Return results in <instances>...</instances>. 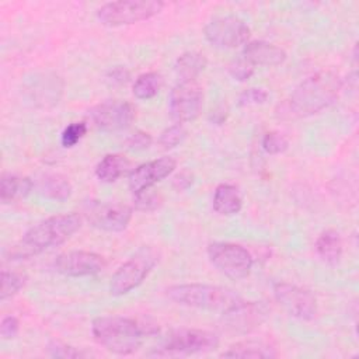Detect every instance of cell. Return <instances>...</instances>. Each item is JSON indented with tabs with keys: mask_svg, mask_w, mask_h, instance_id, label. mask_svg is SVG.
Returning a JSON list of instances; mask_svg holds the SVG:
<instances>
[{
	"mask_svg": "<svg viewBox=\"0 0 359 359\" xmlns=\"http://www.w3.org/2000/svg\"><path fill=\"white\" fill-rule=\"evenodd\" d=\"M208 60L199 52L182 53L174 66L175 74L180 81H196V77L205 70Z\"/></svg>",
	"mask_w": 359,
	"mask_h": 359,
	"instance_id": "22",
	"label": "cell"
},
{
	"mask_svg": "<svg viewBox=\"0 0 359 359\" xmlns=\"http://www.w3.org/2000/svg\"><path fill=\"white\" fill-rule=\"evenodd\" d=\"M261 144H262V149L268 154H279V153H283L289 147V140L280 132L272 130V132L265 133Z\"/></svg>",
	"mask_w": 359,
	"mask_h": 359,
	"instance_id": "29",
	"label": "cell"
},
{
	"mask_svg": "<svg viewBox=\"0 0 359 359\" xmlns=\"http://www.w3.org/2000/svg\"><path fill=\"white\" fill-rule=\"evenodd\" d=\"M210 264L230 279L238 280L250 275L254 259L250 251L233 243H212L208 247Z\"/></svg>",
	"mask_w": 359,
	"mask_h": 359,
	"instance_id": "8",
	"label": "cell"
},
{
	"mask_svg": "<svg viewBox=\"0 0 359 359\" xmlns=\"http://www.w3.org/2000/svg\"><path fill=\"white\" fill-rule=\"evenodd\" d=\"M219 345V337L212 331L196 328H180L171 331L153 355L174 356L209 352Z\"/></svg>",
	"mask_w": 359,
	"mask_h": 359,
	"instance_id": "7",
	"label": "cell"
},
{
	"mask_svg": "<svg viewBox=\"0 0 359 359\" xmlns=\"http://www.w3.org/2000/svg\"><path fill=\"white\" fill-rule=\"evenodd\" d=\"M55 269L66 276L80 278L100 273L107 261L102 255L90 251H69L55 259Z\"/></svg>",
	"mask_w": 359,
	"mask_h": 359,
	"instance_id": "15",
	"label": "cell"
},
{
	"mask_svg": "<svg viewBox=\"0 0 359 359\" xmlns=\"http://www.w3.org/2000/svg\"><path fill=\"white\" fill-rule=\"evenodd\" d=\"M158 327L149 321H139L122 316L97 317L91 324L94 339L107 351L116 355L136 352L146 335L156 334Z\"/></svg>",
	"mask_w": 359,
	"mask_h": 359,
	"instance_id": "2",
	"label": "cell"
},
{
	"mask_svg": "<svg viewBox=\"0 0 359 359\" xmlns=\"http://www.w3.org/2000/svg\"><path fill=\"white\" fill-rule=\"evenodd\" d=\"M203 107V91L196 81H178L170 94V112L178 122L195 121Z\"/></svg>",
	"mask_w": 359,
	"mask_h": 359,
	"instance_id": "11",
	"label": "cell"
},
{
	"mask_svg": "<svg viewBox=\"0 0 359 359\" xmlns=\"http://www.w3.org/2000/svg\"><path fill=\"white\" fill-rule=\"evenodd\" d=\"M316 250L318 257L328 265H337L342 255V238L337 230L323 231L317 241Z\"/></svg>",
	"mask_w": 359,
	"mask_h": 359,
	"instance_id": "21",
	"label": "cell"
},
{
	"mask_svg": "<svg viewBox=\"0 0 359 359\" xmlns=\"http://www.w3.org/2000/svg\"><path fill=\"white\" fill-rule=\"evenodd\" d=\"M271 309L264 302H241L238 306L223 313L220 330L231 335H243L257 330L269 317Z\"/></svg>",
	"mask_w": 359,
	"mask_h": 359,
	"instance_id": "9",
	"label": "cell"
},
{
	"mask_svg": "<svg viewBox=\"0 0 359 359\" xmlns=\"http://www.w3.org/2000/svg\"><path fill=\"white\" fill-rule=\"evenodd\" d=\"M151 142H153V139L149 133L139 130V132L133 133L130 137H128L126 147L130 150H144L151 144Z\"/></svg>",
	"mask_w": 359,
	"mask_h": 359,
	"instance_id": "35",
	"label": "cell"
},
{
	"mask_svg": "<svg viewBox=\"0 0 359 359\" xmlns=\"http://www.w3.org/2000/svg\"><path fill=\"white\" fill-rule=\"evenodd\" d=\"M88 222L105 231H122L132 219V208L119 202H94L86 209Z\"/></svg>",
	"mask_w": 359,
	"mask_h": 359,
	"instance_id": "14",
	"label": "cell"
},
{
	"mask_svg": "<svg viewBox=\"0 0 359 359\" xmlns=\"http://www.w3.org/2000/svg\"><path fill=\"white\" fill-rule=\"evenodd\" d=\"M226 115H227V111L220 107V108H217V109L213 111V114H212V121H213L215 123H223V122L226 121Z\"/></svg>",
	"mask_w": 359,
	"mask_h": 359,
	"instance_id": "38",
	"label": "cell"
},
{
	"mask_svg": "<svg viewBox=\"0 0 359 359\" xmlns=\"http://www.w3.org/2000/svg\"><path fill=\"white\" fill-rule=\"evenodd\" d=\"M243 57L252 66H279L286 60V52L271 42L252 41L245 43Z\"/></svg>",
	"mask_w": 359,
	"mask_h": 359,
	"instance_id": "17",
	"label": "cell"
},
{
	"mask_svg": "<svg viewBox=\"0 0 359 359\" xmlns=\"http://www.w3.org/2000/svg\"><path fill=\"white\" fill-rule=\"evenodd\" d=\"M129 160L121 154H107L95 167V175L101 182H115L129 170Z\"/></svg>",
	"mask_w": 359,
	"mask_h": 359,
	"instance_id": "24",
	"label": "cell"
},
{
	"mask_svg": "<svg viewBox=\"0 0 359 359\" xmlns=\"http://www.w3.org/2000/svg\"><path fill=\"white\" fill-rule=\"evenodd\" d=\"M88 116L100 130L118 132L130 126L135 119V108L128 101L108 100L93 107Z\"/></svg>",
	"mask_w": 359,
	"mask_h": 359,
	"instance_id": "13",
	"label": "cell"
},
{
	"mask_svg": "<svg viewBox=\"0 0 359 359\" xmlns=\"http://www.w3.org/2000/svg\"><path fill=\"white\" fill-rule=\"evenodd\" d=\"M342 88L341 77L331 72H318L303 80L290 94L289 100L282 105L287 116L304 118L314 115L334 101H337Z\"/></svg>",
	"mask_w": 359,
	"mask_h": 359,
	"instance_id": "1",
	"label": "cell"
},
{
	"mask_svg": "<svg viewBox=\"0 0 359 359\" xmlns=\"http://www.w3.org/2000/svg\"><path fill=\"white\" fill-rule=\"evenodd\" d=\"M243 208V199L238 189L230 184H220L213 194V209L223 216H233Z\"/></svg>",
	"mask_w": 359,
	"mask_h": 359,
	"instance_id": "20",
	"label": "cell"
},
{
	"mask_svg": "<svg viewBox=\"0 0 359 359\" xmlns=\"http://www.w3.org/2000/svg\"><path fill=\"white\" fill-rule=\"evenodd\" d=\"M25 283V276L20 272H11V271H1V292L0 299L6 300L8 297H13L17 294L21 287Z\"/></svg>",
	"mask_w": 359,
	"mask_h": 359,
	"instance_id": "26",
	"label": "cell"
},
{
	"mask_svg": "<svg viewBox=\"0 0 359 359\" xmlns=\"http://www.w3.org/2000/svg\"><path fill=\"white\" fill-rule=\"evenodd\" d=\"M20 323L14 316H6L0 324V335L3 339H13L18 335Z\"/></svg>",
	"mask_w": 359,
	"mask_h": 359,
	"instance_id": "34",
	"label": "cell"
},
{
	"mask_svg": "<svg viewBox=\"0 0 359 359\" xmlns=\"http://www.w3.org/2000/svg\"><path fill=\"white\" fill-rule=\"evenodd\" d=\"M163 84V79L156 72H149L140 74L132 87L133 95L139 100H150L160 91Z\"/></svg>",
	"mask_w": 359,
	"mask_h": 359,
	"instance_id": "25",
	"label": "cell"
},
{
	"mask_svg": "<svg viewBox=\"0 0 359 359\" xmlns=\"http://www.w3.org/2000/svg\"><path fill=\"white\" fill-rule=\"evenodd\" d=\"M34 188L39 195L52 201H66L72 195V184L60 174H42L34 181Z\"/></svg>",
	"mask_w": 359,
	"mask_h": 359,
	"instance_id": "18",
	"label": "cell"
},
{
	"mask_svg": "<svg viewBox=\"0 0 359 359\" xmlns=\"http://www.w3.org/2000/svg\"><path fill=\"white\" fill-rule=\"evenodd\" d=\"M192 181H194L192 174H191V172H188V171H182V172H180V174L174 178L172 185H174V188H175V189L182 191V189L189 188V187L192 185Z\"/></svg>",
	"mask_w": 359,
	"mask_h": 359,
	"instance_id": "37",
	"label": "cell"
},
{
	"mask_svg": "<svg viewBox=\"0 0 359 359\" xmlns=\"http://www.w3.org/2000/svg\"><path fill=\"white\" fill-rule=\"evenodd\" d=\"M273 296L290 316L299 320H313L317 314V299L304 287L279 282L273 285Z\"/></svg>",
	"mask_w": 359,
	"mask_h": 359,
	"instance_id": "12",
	"label": "cell"
},
{
	"mask_svg": "<svg viewBox=\"0 0 359 359\" xmlns=\"http://www.w3.org/2000/svg\"><path fill=\"white\" fill-rule=\"evenodd\" d=\"M177 161L172 157H161L137 165L129 174V188L135 194L151 188L174 172Z\"/></svg>",
	"mask_w": 359,
	"mask_h": 359,
	"instance_id": "16",
	"label": "cell"
},
{
	"mask_svg": "<svg viewBox=\"0 0 359 359\" xmlns=\"http://www.w3.org/2000/svg\"><path fill=\"white\" fill-rule=\"evenodd\" d=\"M130 79V74L129 72L122 67V66H116V67H112L108 73H107V81L112 86H123L129 81Z\"/></svg>",
	"mask_w": 359,
	"mask_h": 359,
	"instance_id": "36",
	"label": "cell"
},
{
	"mask_svg": "<svg viewBox=\"0 0 359 359\" xmlns=\"http://www.w3.org/2000/svg\"><path fill=\"white\" fill-rule=\"evenodd\" d=\"M34 188V182L27 177H17L6 174L0 182V201L3 203H11L14 201L25 198Z\"/></svg>",
	"mask_w": 359,
	"mask_h": 359,
	"instance_id": "23",
	"label": "cell"
},
{
	"mask_svg": "<svg viewBox=\"0 0 359 359\" xmlns=\"http://www.w3.org/2000/svg\"><path fill=\"white\" fill-rule=\"evenodd\" d=\"M86 132H87V125L84 122H74L67 125L62 132V137H60L62 146L63 147L76 146L83 139Z\"/></svg>",
	"mask_w": 359,
	"mask_h": 359,
	"instance_id": "30",
	"label": "cell"
},
{
	"mask_svg": "<svg viewBox=\"0 0 359 359\" xmlns=\"http://www.w3.org/2000/svg\"><path fill=\"white\" fill-rule=\"evenodd\" d=\"M161 202V195L158 192L151 191L150 188L133 195V206L136 210L140 212H153L160 208Z\"/></svg>",
	"mask_w": 359,
	"mask_h": 359,
	"instance_id": "27",
	"label": "cell"
},
{
	"mask_svg": "<svg viewBox=\"0 0 359 359\" xmlns=\"http://www.w3.org/2000/svg\"><path fill=\"white\" fill-rule=\"evenodd\" d=\"M165 294L177 304L208 311H219L222 314L244 302L240 294L229 287L205 283L172 285L165 289Z\"/></svg>",
	"mask_w": 359,
	"mask_h": 359,
	"instance_id": "4",
	"label": "cell"
},
{
	"mask_svg": "<svg viewBox=\"0 0 359 359\" xmlns=\"http://www.w3.org/2000/svg\"><path fill=\"white\" fill-rule=\"evenodd\" d=\"M187 136V130L182 126V123H175L167 129H164L158 136V144L168 150L178 146Z\"/></svg>",
	"mask_w": 359,
	"mask_h": 359,
	"instance_id": "28",
	"label": "cell"
},
{
	"mask_svg": "<svg viewBox=\"0 0 359 359\" xmlns=\"http://www.w3.org/2000/svg\"><path fill=\"white\" fill-rule=\"evenodd\" d=\"M48 353L52 358H62V359H76V358H86L87 353L72 346V345H66L63 342L59 341H52L48 345Z\"/></svg>",
	"mask_w": 359,
	"mask_h": 359,
	"instance_id": "31",
	"label": "cell"
},
{
	"mask_svg": "<svg viewBox=\"0 0 359 359\" xmlns=\"http://www.w3.org/2000/svg\"><path fill=\"white\" fill-rule=\"evenodd\" d=\"M164 3L160 0H119L102 4L97 10V18L108 27L130 25L149 20L158 14Z\"/></svg>",
	"mask_w": 359,
	"mask_h": 359,
	"instance_id": "6",
	"label": "cell"
},
{
	"mask_svg": "<svg viewBox=\"0 0 359 359\" xmlns=\"http://www.w3.org/2000/svg\"><path fill=\"white\" fill-rule=\"evenodd\" d=\"M268 100V93L264 88H248L243 91L238 97V104L240 105H259L266 102Z\"/></svg>",
	"mask_w": 359,
	"mask_h": 359,
	"instance_id": "33",
	"label": "cell"
},
{
	"mask_svg": "<svg viewBox=\"0 0 359 359\" xmlns=\"http://www.w3.org/2000/svg\"><path fill=\"white\" fill-rule=\"evenodd\" d=\"M158 262V252L153 247L139 248L126 262H123L111 276L109 293L123 296L136 289L153 271Z\"/></svg>",
	"mask_w": 359,
	"mask_h": 359,
	"instance_id": "5",
	"label": "cell"
},
{
	"mask_svg": "<svg viewBox=\"0 0 359 359\" xmlns=\"http://www.w3.org/2000/svg\"><path fill=\"white\" fill-rule=\"evenodd\" d=\"M220 356L223 358H276V349L262 339H244L231 345Z\"/></svg>",
	"mask_w": 359,
	"mask_h": 359,
	"instance_id": "19",
	"label": "cell"
},
{
	"mask_svg": "<svg viewBox=\"0 0 359 359\" xmlns=\"http://www.w3.org/2000/svg\"><path fill=\"white\" fill-rule=\"evenodd\" d=\"M203 34L206 41L213 46L231 49L248 41L250 28L236 15H219L205 25Z\"/></svg>",
	"mask_w": 359,
	"mask_h": 359,
	"instance_id": "10",
	"label": "cell"
},
{
	"mask_svg": "<svg viewBox=\"0 0 359 359\" xmlns=\"http://www.w3.org/2000/svg\"><path fill=\"white\" fill-rule=\"evenodd\" d=\"M80 227L81 217L77 213L50 216L29 227L22 238L8 250L7 257L8 259H24L41 254L48 248L63 244Z\"/></svg>",
	"mask_w": 359,
	"mask_h": 359,
	"instance_id": "3",
	"label": "cell"
},
{
	"mask_svg": "<svg viewBox=\"0 0 359 359\" xmlns=\"http://www.w3.org/2000/svg\"><path fill=\"white\" fill-rule=\"evenodd\" d=\"M229 74L237 81H247L254 74V66L245 57H237L229 63Z\"/></svg>",
	"mask_w": 359,
	"mask_h": 359,
	"instance_id": "32",
	"label": "cell"
}]
</instances>
